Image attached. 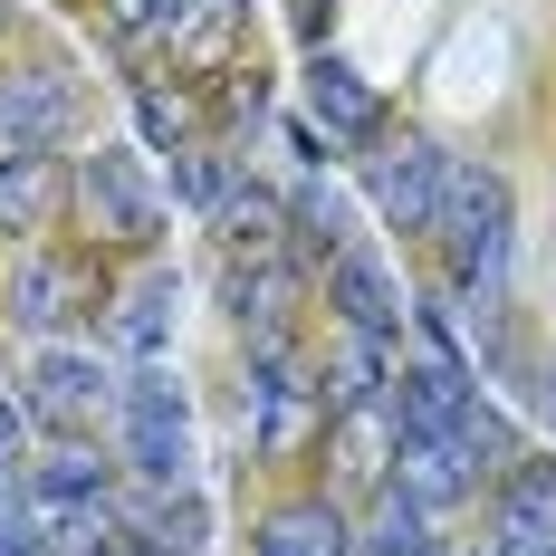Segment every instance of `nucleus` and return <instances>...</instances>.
<instances>
[{"label": "nucleus", "mask_w": 556, "mask_h": 556, "mask_svg": "<svg viewBox=\"0 0 556 556\" xmlns=\"http://www.w3.org/2000/svg\"><path fill=\"white\" fill-rule=\"evenodd\" d=\"M442 260H451V288L480 307V317H500L508 298V250H518V202H508V173L490 164H451L442 182Z\"/></svg>", "instance_id": "obj_1"}, {"label": "nucleus", "mask_w": 556, "mask_h": 556, "mask_svg": "<svg viewBox=\"0 0 556 556\" xmlns=\"http://www.w3.org/2000/svg\"><path fill=\"white\" fill-rule=\"evenodd\" d=\"M115 432H125L135 480H154V490L192 480V403H182V384H173L164 365H135L115 384Z\"/></svg>", "instance_id": "obj_2"}, {"label": "nucleus", "mask_w": 556, "mask_h": 556, "mask_svg": "<svg viewBox=\"0 0 556 556\" xmlns=\"http://www.w3.org/2000/svg\"><path fill=\"white\" fill-rule=\"evenodd\" d=\"M77 202H87L97 240H115V250H154L164 240V192H154L144 154H125V144H97L77 164Z\"/></svg>", "instance_id": "obj_3"}, {"label": "nucleus", "mask_w": 556, "mask_h": 556, "mask_svg": "<svg viewBox=\"0 0 556 556\" xmlns=\"http://www.w3.org/2000/svg\"><path fill=\"white\" fill-rule=\"evenodd\" d=\"M442 182H451V154L432 135H403V144H375L365 154V192H375L384 230H432L442 222Z\"/></svg>", "instance_id": "obj_4"}, {"label": "nucleus", "mask_w": 556, "mask_h": 556, "mask_svg": "<svg viewBox=\"0 0 556 556\" xmlns=\"http://www.w3.org/2000/svg\"><path fill=\"white\" fill-rule=\"evenodd\" d=\"M29 518L39 528H67V538H97L115 518V480H106V460L97 451H49L39 470H29Z\"/></svg>", "instance_id": "obj_5"}, {"label": "nucleus", "mask_w": 556, "mask_h": 556, "mask_svg": "<svg viewBox=\"0 0 556 556\" xmlns=\"http://www.w3.org/2000/svg\"><path fill=\"white\" fill-rule=\"evenodd\" d=\"M106 403H115V375L97 355H77V345H49V355L29 365V384H20V413H39L58 432H87Z\"/></svg>", "instance_id": "obj_6"}, {"label": "nucleus", "mask_w": 556, "mask_h": 556, "mask_svg": "<svg viewBox=\"0 0 556 556\" xmlns=\"http://www.w3.org/2000/svg\"><path fill=\"white\" fill-rule=\"evenodd\" d=\"M327 288H336V307H345V327L375 336V345H393L403 317H413V307H403V288H393V269L365 250V240H345V250H336V278H327Z\"/></svg>", "instance_id": "obj_7"}, {"label": "nucleus", "mask_w": 556, "mask_h": 556, "mask_svg": "<svg viewBox=\"0 0 556 556\" xmlns=\"http://www.w3.org/2000/svg\"><path fill=\"white\" fill-rule=\"evenodd\" d=\"M77 125L67 77H0V154H49Z\"/></svg>", "instance_id": "obj_8"}, {"label": "nucleus", "mask_w": 556, "mask_h": 556, "mask_svg": "<svg viewBox=\"0 0 556 556\" xmlns=\"http://www.w3.org/2000/svg\"><path fill=\"white\" fill-rule=\"evenodd\" d=\"M10 317H20L29 336H67L77 317H87V278H77V260L29 250V260L10 269Z\"/></svg>", "instance_id": "obj_9"}, {"label": "nucleus", "mask_w": 556, "mask_h": 556, "mask_svg": "<svg viewBox=\"0 0 556 556\" xmlns=\"http://www.w3.org/2000/svg\"><path fill=\"white\" fill-rule=\"evenodd\" d=\"M307 115L336 144H384V97L345 67V58H307Z\"/></svg>", "instance_id": "obj_10"}, {"label": "nucleus", "mask_w": 556, "mask_h": 556, "mask_svg": "<svg viewBox=\"0 0 556 556\" xmlns=\"http://www.w3.org/2000/svg\"><path fill=\"white\" fill-rule=\"evenodd\" d=\"M393 490H413L422 508H451L480 490V460L460 442H442V432H393Z\"/></svg>", "instance_id": "obj_11"}, {"label": "nucleus", "mask_w": 556, "mask_h": 556, "mask_svg": "<svg viewBox=\"0 0 556 556\" xmlns=\"http://www.w3.org/2000/svg\"><path fill=\"white\" fill-rule=\"evenodd\" d=\"M298 422H307V384L288 375V345H278V336H260V375H250V432H260V451H288V442H298Z\"/></svg>", "instance_id": "obj_12"}, {"label": "nucleus", "mask_w": 556, "mask_h": 556, "mask_svg": "<svg viewBox=\"0 0 556 556\" xmlns=\"http://www.w3.org/2000/svg\"><path fill=\"white\" fill-rule=\"evenodd\" d=\"M500 538L528 547V556L556 547V460H518L500 480Z\"/></svg>", "instance_id": "obj_13"}, {"label": "nucleus", "mask_w": 556, "mask_h": 556, "mask_svg": "<svg viewBox=\"0 0 556 556\" xmlns=\"http://www.w3.org/2000/svg\"><path fill=\"white\" fill-rule=\"evenodd\" d=\"M173 317H182V278H173V269L135 278V288L115 298V345L154 365V355H164V345H173Z\"/></svg>", "instance_id": "obj_14"}, {"label": "nucleus", "mask_w": 556, "mask_h": 556, "mask_svg": "<svg viewBox=\"0 0 556 556\" xmlns=\"http://www.w3.org/2000/svg\"><path fill=\"white\" fill-rule=\"evenodd\" d=\"M355 538H345V518H336L327 500H288L260 518V556H345Z\"/></svg>", "instance_id": "obj_15"}, {"label": "nucleus", "mask_w": 556, "mask_h": 556, "mask_svg": "<svg viewBox=\"0 0 556 556\" xmlns=\"http://www.w3.org/2000/svg\"><path fill=\"white\" fill-rule=\"evenodd\" d=\"M135 556H202V500L173 490V500L135 508Z\"/></svg>", "instance_id": "obj_16"}, {"label": "nucleus", "mask_w": 556, "mask_h": 556, "mask_svg": "<svg viewBox=\"0 0 556 556\" xmlns=\"http://www.w3.org/2000/svg\"><path fill=\"white\" fill-rule=\"evenodd\" d=\"M422 518H432V508L384 480V490H375V518H365V556H422V547H432V538H422Z\"/></svg>", "instance_id": "obj_17"}, {"label": "nucleus", "mask_w": 556, "mask_h": 556, "mask_svg": "<svg viewBox=\"0 0 556 556\" xmlns=\"http://www.w3.org/2000/svg\"><path fill=\"white\" fill-rule=\"evenodd\" d=\"M49 182H58L49 154H0V230L39 222V212H49Z\"/></svg>", "instance_id": "obj_18"}, {"label": "nucleus", "mask_w": 556, "mask_h": 556, "mask_svg": "<svg viewBox=\"0 0 556 556\" xmlns=\"http://www.w3.org/2000/svg\"><path fill=\"white\" fill-rule=\"evenodd\" d=\"M106 10L125 39H182V20H192V0H106Z\"/></svg>", "instance_id": "obj_19"}, {"label": "nucleus", "mask_w": 556, "mask_h": 556, "mask_svg": "<svg viewBox=\"0 0 556 556\" xmlns=\"http://www.w3.org/2000/svg\"><path fill=\"white\" fill-rule=\"evenodd\" d=\"M20 460H29V432H20V413L0 403V508H20Z\"/></svg>", "instance_id": "obj_20"}, {"label": "nucleus", "mask_w": 556, "mask_h": 556, "mask_svg": "<svg viewBox=\"0 0 556 556\" xmlns=\"http://www.w3.org/2000/svg\"><path fill=\"white\" fill-rule=\"evenodd\" d=\"M0 556H39V518H29V500L0 508Z\"/></svg>", "instance_id": "obj_21"}, {"label": "nucleus", "mask_w": 556, "mask_h": 556, "mask_svg": "<svg viewBox=\"0 0 556 556\" xmlns=\"http://www.w3.org/2000/svg\"><path fill=\"white\" fill-rule=\"evenodd\" d=\"M144 135H182V106L173 97H144Z\"/></svg>", "instance_id": "obj_22"}, {"label": "nucleus", "mask_w": 556, "mask_h": 556, "mask_svg": "<svg viewBox=\"0 0 556 556\" xmlns=\"http://www.w3.org/2000/svg\"><path fill=\"white\" fill-rule=\"evenodd\" d=\"M422 556H432V547H422Z\"/></svg>", "instance_id": "obj_23"}]
</instances>
